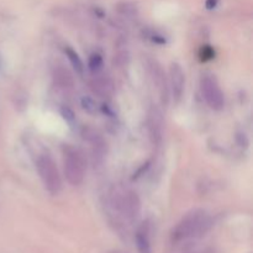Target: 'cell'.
Masks as SVG:
<instances>
[{
	"instance_id": "1",
	"label": "cell",
	"mask_w": 253,
	"mask_h": 253,
	"mask_svg": "<svg viewBox=\"0 0 253 253\" xmlns=\"http://www.w3.org/2000/svg\"><path fill=\"white\" fill-rule=\"evenodd\" d=\"M211 226L209 215L203 209H194L187 212L170 231V244L177 246L183 242L203 236Z\"/></svg>"
},
{
	"instance_id": "2",
	"label": "cell",
	"mask_w": 253,
	"mask_h": 253,
	"mask_svg": "<svg viewBox=\"0 0 253 253\" xmlns=\"http://www.w3.org/2000/svg\"><path fill=\"white\" fill-rule=\"evenodd\" d=\"M64 175L67 182L73 187L83 183L86 172V162L83 153L76 147L67 146L63 150Z\"/></svg>"
},
{
	"instance_id": "3",
	"label": "cell",
	"mask_w": 253,
	"mask_h": 253,
	"mask_svg": "<svg viewBox=\"0 0 253 253\" xmlns=\"http://www.w3.org/2000/svg\"><path fill=\"white\" fill-rule=\"evenodd\" d=\"M36 168L44 189L53 197L58 195L62 190V178L53 158L48 155H40Z\"/></svg>"
},
{
	"instance_id": "4",
	"label": "cell",
	"mask_w": 253,
	"mask_h": 253,
	"mask_svg": "<svg viewBox=\"0 0 253 253\" xmlns=\"http://www.w3.org/2000/svg\"><path fill=\"white\" fill-rule=\"evenodd\" d=\"M200 91L205 103L212 110H221L225 105V96L217 83L216 78L212 76H204L200 81Z\"/></svg>"
},
{
	"instance_id": "5",
	"label": "cell",
	"mask_w": 253,
	"mask_h": 253,
	"mask_svg": "<svg viewBox=\"0 0 253 253\" xmlns=\"http://www.w3.org/2000/svg\"><path fill=\"white\" fill-rule=\"evenodd\" d=\"M115 208L126 221L133 222L141 212L140 197L133 190H126L115 200Z\"/></svg>"
},
{
	"instance_id": "6",
	"label": "cell",
	"mask_w": 253,
	"mask_h": 253,
	"mask_svg": "<svg viewBox=\"0 0 253 253\" xmlns=\"http://www.w3.org/2000/svg\"><path fill=\"white\" fill-rule=\"evenodd\" d=\"M168 84H169V90L172 93L173 100L175 103H179L182 100L183 95H184L185 73L183 71L182 66L179 63H177V62L170 64Z\"/></svg>"
},
{
	"instance_id": "7",
	"label": "cell",
	"mask_w": 253,
	"mask_h": 253,
	"mask_svg": "<svg viewBox=\"0 0 253 253\" xmlns=\"http://www.w3.org/2000/svg\"><path fill=\"white\" fill-rule=\"evenodd\" d=\"M147 128L153 145L160 146L163 140V128H165V119L162 111L157 106H151L147 115Z\"/></svg>"
},
{
	"instance_id": "8",
	"label": "cell",
	"mask_w": 253,
	"mask_h": 253,
	"mask_svg": "<svg viewBox=\"0 0 253 253\" xmlns=\"http://www.w3.org/2000/svg\"><path fill=\"white\" fill-rule=\"evenodd\" d=\"M89 142L91 145V161H93L94 166H100L103 165L104 158L106 155V143L103 138L99 135L91 133Z\"/></svg>"
},
{
	"instance_id": "9",
	"label": "cell",
	"mask_w": 253,
	"mask_h": 253,
	"mask_svg": "<svg viewBox=\"0 0 253 253\" xmlns=\"http://www.w3.org/2000/svg\"><path fill=\"white\" fill-rule=\"evenodd\" d=\"M150 69H151V74H152V78L155 84L157 85L158 90H160L161 96H162L163 100H167L168 98V81L165 76V72L162 71L160 64L157 62H151L150 64Z\"/></svg>"
},
{
	"instance_id": "10",
	"label": "cell",
	"mask_w": 253,
	"mask_h": 253,
	"mask_svg": "<svg viewBox=\"0 0 253 253\" xmlns=\"http://www.w3.org/2000/svg\"><path fill=\"white\" fill-rule=\"evenodd\" d=\"M53 82L57 85V88L62 90H71L74 86V79L71 72L63 66H57L53 69Z\"/></svg>"
},
{
	"instance_id": "11",
	"label": "cell",
	"mask_w": 253,
	"mask_h": 253,
	"mask_svg": "<svg viewBox=\"0 0 253 253\" xmlns=\"http://www.w3.org/2000/svg\"><path fill=\"white\" fill-rule=\"evenodd\" d=\"M135 241L138 253H151L150 224L147 221L143 222L137 229L135 235Z\"/></svg>"
},
{
	"instance_id": "12",
	"label": "cell",
	"mask_w": 253,
	"mask_h": 253,
	"mask_svg": "<svg viewBox=\"0 0 253 253\" xmlns=\"http://www.w3.org/2000/svg\"><path fill=\"white\" fill-rule=\"evenodd\" d=\"M91 89L99 96H109L114 90V84L110 78L105 76H100L99 73H95V77L93 78L90 83Z\"/></svg>"
},
{
	"instance_id": "13",
	"label": "cell",
	"mask_w": 253,
	"mask_h": 253,
	"mask_svg": "<svg viewBox=\"0 0 253 253\" xmlns=\"http://www.w3.org/2000/svg\"><path fill=\"white\" fill-rule=\"evenodd\" d=\"M64 53H66L68 61L71 62V64H72V67L74 68V71L79 74L83 73L84 64H83V61H82V58L79 57V54L77 53L74 49H72L71 47H67V48L64 49Z\"/></svg>"
},
{
	"instance_id": "14",
	"label": "cell",
	"mask_w": 253,
	"mask_h": 253,
	"mask_svg": "<svg viewBox=\"0 0 253 253\" xmlns=\"http://www.w3.org/2000/svg\"><path fill=\"white\" fill-rule=\"evenodd\" d=\"M103 57L99 53H91L90 57H89L88 61V67L90 69L91 73H99L103 68Z\"/></svg>"
},
{
	"instance_id": "15",
	"label": "cell",
	"mask_w": 253,
	"mask_h": 253,
	"mask_svg": "<svg viewBox=\"0 0 253 253\" xmlns=\"http://www.w3.org/2000/svg\"><path fill=\"white\" fill-rule=\"evenodd\" d=\"M82 106H83L84 110H86L88 113L95 111V101L91 98H89V96H84V98L82 99Z\"/></svg>"
},
{
	"instance_id": "16",
	"label": "cell",
	"mask_w": 253,
	"mask_h": 253,
	"mask_svg": "<svg viewBox=\"0 0 253 253\" xmlns=\"http://www.w3.org/2000/svg\"><path fill=\"white\" fill-rule=\"evenodd\" d=\"M216 5V0H208L207 1V7L208 9H212V7Z\"/></svg>"
},
{
	"instance_id": "17",
	"label": "cell",
	"mask_w": 253,
	"mask_h": 253,
	"mask_svg": "<svg viewBox=\"0 0 253 253\" xmlns=\"http://www.w3.org/2000/svg\"><path fill=\"white\" fill-rule=\"evenodd\" d=\"M109 253H120V252H118V251H111V252H109Z\"/></svg>"
},
{
	"instance_id": "18",
	"label": "cell",
	"mask_w": 253,
	"mask_h": 253,
	"mask_svg": "<svg viewBox=\"0 0 253 253\" xmlns=\"http://www.w3.org/2000/svg\"><path fill=\"white\" fill-rule=\"evenodd\" d=\"M0 67H1V58H0Z\"/></svg>"
}]
</instances>
